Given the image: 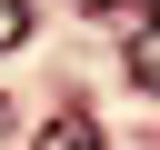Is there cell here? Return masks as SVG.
<instances>
[{
	"instance_id": "1",
	"label": "cell",
	"mask_w": 160,
	"mask_h": 150,
	"mask_svg": "<svg viewBox=\"0 0 160 150\" xmlns=\"http://www.w3.org/2000/svg\"><path fill=\"white\" fill-rule=\"evenodd\" d=\"M30 150H110V140H100V120H90V110H60V120H50Z\"/></svg>"
},
{
	"instance_id": "2",
	"label": "cell",
	"mask_w": 160,
	"mask_h": 150,
	"mask_svg": "<svg viewBox=\"0 0 160 150\" xmlns=\"http://www.w3.org/2000/svg\"><path fill=\"white\" fill-rule=\"evenodd\" d=\"M130 80H140V90H160V30H140V50H130Z\"/></svg>"
},
{
	"instance_id": "3",
	"label": "cell",
	"mask_w": 160,
	"mask_h": 150,
	"mask_svg": "<svg viewBox=\"0 0 160 150\" xmlns=\"http://www.w3.org/2000/svg\"><path fill=\"white\" fill-rule=\"evenodd\" d=\"M30 40V0H0V50H20Z\"/></svg>"
},
{
	"instance_id": "4",
	"label": "cell",
	"mask_w": 160,
	"mask_h": 150,
	"mask_svg": "<svg viewBox=\"0 0 160 150\" xmlns=\"http://www.w3.org/2000/svg\"><path fill=\"white\" fill-rule=\"evenodd\" d=\"M140 10H150V30H160V0H140Z\"/></svg>"
},
{
	"instance_id": "5",
	"label": "cell",
	"mask_w": 160,
	"mask_h": 150,
	"mask_svg": "<svg viewBox=\"0 0 160 150\" xmlns=\"http://www.w3.org/2000/svg\"><path fill=\"white\" fill-rule=\"evenodd\" d=\"M80 10H110V0H80Z\"/></svg>"
}]
</instances>
